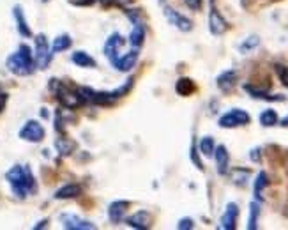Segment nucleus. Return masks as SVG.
Returning <instances> with one entry per match:
<instances>
[{
    "mask_svg": "<svg viewBox=\"0 0 288 230\" xmlns=\"http://www.w3.org/2000/svg\"><path fill=\"white\" fill-rule=\"evenodd\" d=\"M6 181L18 198H27L30 193L38 191V183L28 165H14L6 172Z\"/></svg>",
    "mask_w": 288,
    "mask_h": 230,
    "instance_id": "f257e3e1",
    "label": "nucleus"
},
{
    "mask_svg": "<svg viewBox=\"0 0 288 230\" xmlns=\"http://www.w3.org/2000/svg\"><path fill=\"white\" fill-rule=\"evenodd\" d=\"M6 66L13 75L16 76H28L36 69V59L32 55V50L28 44H20L18 50L13 55H9L6 61Z\"/></svg>",
    "mask_w": 288,
    "mask_h": 230,
    "instance_id": "f03ea898",
    "label": "nucleus"
},
{
    "mask_svg": "<svg viewBox=\"0 0 288 230\" xmlns=\"http://www.w3.org/2000/svg\"><path fill=\"white\" fill-rule=\"evenodd\" d=\"M50 89L55 92V96H57V99L60 101V105L66 106V108L75 110V108H78L80 105H83L82 99H80V96H78V92L73 91L71 87H68V85L62 83V81L50 80Z\"/></svg>",
    "mask_w": 288,
    "mask_h": 230,
    "instance_id": "7ed1b4c3",
    "label": "nucleus"
},
{
    "mask_svg": "<svg viewBox=\"0 0 288 230\" xmlns=\"http://www.w3.org/2000/svg\"><path fill=\"white\" fill-rule=\"evenodd\" d=\"M249 122H251V115L246 110L232 108L230 112L221 115L217 124L223 129H234V128H241V126H247Z\"/></svg>",
    "mask_w": 288,
    "mask_h": 230,
    "instance_id": "20e7f679",
    "label": "nucleus"
},
{
    "mask_svg": "<svg viewBox=\"0 0 288 230\" xmlns=\"http://www.w3.org/2000/svg\"><path fill=\"white\" fill-rule=\"evenodd\" d=\"M127 18L133 21V31L129 34V44L133 48H140L143 43H145V23H143L142 16H140L138 11L135 9H127Z\"/></svg>",
    "mask_w": 288,
    "mask_h": 230,
    "instance_id": "39448f33",
    "label": "nucleus"
},
{
    "mask_svg": "<svg viewBox=\"0 0 288 230\" xmlns=\"http://www.w3.org/2000/svg\"><path fill=\"white\" fill-rule=\"evenodd\" d=\"M36 43V50H34V59H36V68L39 69H46L48 64L51 61V48L48 44V39L44 34H38L34 39Z\"/></svg>",
    "mask_w": 288,
    "mask_h": 230,
    "instance_id": "423d86ee",
    "label": "nucleus"
},
{
    "mask_svg": "<svg viewBox=\"0 0 288 230\" xmlns=\"http://www.w3.org/2000/svg\"><path fill=\"white\" fill-rule=\"evenodd\" d=\"M20 138L25 140V142H32V143H39L44 140V136H46V131H44L43 124L39 121H27L23 124V128L20 129Z\"/></svg>",
    "mask_w": 288,
    "mask_h": 230,
    "instance_id": "0eeeda50",
    "label": "nucleus"
},
{
    "mask_svg": "<svg viewBox=\"0 0 288 230\" xmlns=\"http://www.w3.org/2000/svg\"><path fill=\"white\" fill-rule=\"evenodd\" d=\"M163 14H165L166 20H168V23L173 25L175 28H179L180 32H191L193 31V21H191L187 16H184V14H180L179 11H175L173 7L165 6Z\"/></svg>",
    "mask_w": 288,
    "mask_h": 230,
    "instance_id": "6e6552de",
    "label": "nucleus"
},
{
    "mask_svg": "<svg viewBox=\"0 0 288 230\" xmlns=\"http://www.w3.org/2000/svg\"><path fill=\"white\" fill-rule=\"evenodd\" d=\"M209 31L212 36H223L228 31V21L223 18V14L216 9L214 0H210V11H209Z\"/></svg>",
    "mask_w": 288,
    "mask_h": 230,
    "instance_id": "1a4fd4ad",
    "label": "nucleus"
},
{
    "mask_svg": "<svg viewBox=\"0 0 288 230\" xmlns=\"http://www.w3.org/2000/svg\"><path fill=\"white\" fill-rule=\"evenodd\" d=\"M239 220V206L235 202H228L225 207V213L219 220V228L223 230H235Z\"/></svg>",
    "mask_w": 288,
    "mask_h": 230,
    "instance_id": "9d476101",
    "label": "nucleus"
},
{
    "mask_svg": "<svg viewBox=\"0 0 288 230\" xmlns=\"http://www.w3.org/2000/svg\"><path fill=\"white\" fill-rule=\"evenodd\" d=\"M60 221H62V227L68 228V230H92L95 228V225L88 220H83V218L76 216V214H69L64 213L60 214Z\"/></svg>",
    "mask_w": 288,
    "mask_h": 230,
    "instance_id": "9b49d317",
    "label": "nucleus"
},
{
    "mask_svg": "<svg viewBox=\"0 0 288 230\" xmlns=\"http://www.w3.org/2000/svg\"><path fill=\"white\" fill-rule=\"evenodd\" d=\"M122 44H124V38L120 34H117V32H113V34L106 39L103 51H105V57L112 62V66L115 64V61L119 59V50H120Z\"/></svg>",
    "mask_w": 288,
    "mask_h": 230,
    "instance_id": "f8f14e48",
    "label": "nucleus"
},
{
    "mask_svg": "<svg viewBox=\"0 0 288 230\" xmlns=\"http://www.w3.org/2000/svg\"><path fill=\"white\" fill-rule=\"evenodd\" d=\"M237 81H239V73L235 69H227V71H223L216 78L217 89L221 92H225V94H230L235 89V85H237Z\"/></svg>",
    "mask_w": 288,
    "mask_h": 230,
    "instance_id": "ddd939ff",
    "label": "nucleus"
},
{
    "mask_svg": "<svg viewBox=\"0 0 288 230\" xmlns=\"http://www.w3.org/2000/svg\"><path fill=\"white\" fill-rule=\"evenodd\" d=\"M125 223H127L131 228L145 230L152 225V216H150L149 211H136L135 214H131V216L125 218Z\"/></svg>",
    "mask_w": 288,
    "mask_h": 230,
    "instance_id": "4468645a",
    "label": "nucleus"
},
{
    "mask_svg": "<svg viewBox=\"0 0 288 230\" xmlns=\"http://www.w3.org/2000/svg\"><path fill=\"white\" fill-rule=\"evenodd\" d=\"M214 159H216V170L219 176H227L230 170V154H228L227 146H216L214 151Z\"/></svg>",
    "mask_w": 288,
    "mask_h": 230,
    "instance_id": "2eb2a0df",
    "label": "nucleus"
},
{
    "mask_svg": "<svg viewBox=\"0 0 288 230\" xmlns=\"http://www.w3.org/2000/svg\"><path fill=\"white\" fill-rule=\"evenodd\" d=\"M138 55H140L138 48H133L131 51H127V53H124L122 57L117 59L115 64H113V68L120 73H129L136 66V62H138Z\"/></svg>",
    "mask_w": 288,
    "mask_h": 230,
    "instance_id": "dca6fc26",
    "label": "nucleus"
},
{
    "mask_svg": "<svg viewBox=\"0 0 288 230\" xmlns=\"http://www.w3.org/2000/svg\"><path fill=\"white\" fill-rule=\"evenodd\" d=\"M129 202L127 200H113L108 206V218L112 223L119 225L120 221L125 218V213H127Z\"/></svg>",
    "mask_w": 288,
    "mask_h": 230,
    "instance_id": "f3484780",
    "label": "nucleus"
},
{
    "mask_svg": "<svg viewBox=\"0 0 288 230\" xmlns=\"http://www.w3.org/2000/svg\"><path fill=\"white\" fill-rule=\"evenodd\" d=\"M244 91L251 96V98L264 99V101H285L286 99L283 94H269L267 91H264V89H260V87H254V85H251V83L244 85Z\"/></svg>",
    "mask_w": 288,
    "mask_h": 230,
    "instance_id": "a211bd4d",
    "label": "nucleus"
},
{
    "mask_svg": "<svg viewBox=\"0 0 288 230\" xmlns=\"http://www.w3.org/2000/svg\"><path fill=\"white\" fill-rule=\"evenodd\" d=\"M82 186L80 184H75V183H69V184H64L62 188H58L55 191V198L57 200H69V198H76V196L82 195Z\"/></svg>",
    "mask_w": 288,
    "mask_h": 230,
    "instance_id": "6ab92c4d",
    "label": "nucleus"
},
{
    "mask_svg": "<svg viewBox=\"0 0 288 230\" xmlns=\"http://www.w3.org/2000/svg\"><path fill=\"white\" fill-rule=\"evenodd\" d=\"M13 14H14V20H16V27H18L20 36H23V38H30L32 31H30V27H28V23H27V18H25L23 9H21L20 6H14Z\"/></svg>",
    "mask_w": 288,
    "mask_h": 230,
    "instance_id": "aec40b11",
    "label": "nucleus"
},
{
    "mask_svg": "<svg viewBox=\"0 0 288 230\" xmlns=\"http://www.w3.org/2000/svg\"><path fill=\"white\" fill-rule=\"evenodd\" d=\"M269 186V176L262 170V172H258L257 179H254L253 183V195H254V200H258V202H262L264 200V190Z\"/></svg>",
    "mask_w": 288,
    "mask_h": 230,
    "instance_id": "412c9836",
    "label": "nucleus"
},
{
    "mask_svg": "<svg viewBox=\"0 0 288 230\" xmlns=\"http://www.w3.org/2000/svg\"><path fill=\"white\" fill-rule=\"evenodd\" d=\"M197 91V85H195V81L191 80V78H179L175 83V92L179 96H184V98H187V96H191L193 92Z\"/></svg>",
    "mask_w": 288,
    "mask_h": 230,
    "instance_id": "4be33fe9",
    "label": "nucleus"
},
{
    "mask_svg": "<svg viewBox=\"0 0 288 230\" xmlns=\"http://www.w3.org/2000/svg\"><path fill=\"white\" fill-rule=\"evenodd\" d=\"M260 214H262L260 202H258V200H253V202L249 204V216H247V225H246L247 230H257L258 228Z\"/></svg>",
    "mask_w": 288,
    "mask_h": 230,
    "instance_id": "5701e85b",
    "label": "nucleus"
},
{
    "mask_svg": "<svg viewBox=\"0 0 288 230\" xmlns=\"http://www.w3.org/2000/svg\"><path fill=\"white\" fill-rule=\"evenodd\" d=\"M73 64H76L78 68H95V61L83 50H78L71 55Z\"/></svg>",
    "mask_w": 288,
    "mask_h": 230,
    "instance_id": "b1692460",
    "label": "nucleus"
},
{
    "mask_svg": "<svg viewBox=\"0 0 288 230\" xmlns=\"http://www.w3.org/2000/svg\"><path fill=\"white\" fill-rule=\"evenodd\" d=\"M55 147H57V151L60 156H69V154L75 153L76 143L73 142V140L66 138V136H60V138L55 140Z\"/></svg>",
    "mask_w": 288,
    "mask_h": 230,
    "instance_id": "393cba45",
    "label": "nucleus"
},
{
    "mask_svg": "<svg viewBox=\"0 0 288 230\" xmlns=\"http://www.w3.org/2000/svg\"><path fill=\"white\" fill-rule=\"evenodd\" d=\"M73 44V39L69 38L68 34H60L53 39V44H51V53H58V51H66L69 50Z\"/></svg>",
    "mask_w": 288,
    "mask_h": 230,
    "instance_id": "a878e982",
    "label": "nucleus"
},
{
    "mask_svg": "<svg viewBox=\"0 0 288 230\" xmlns=\"http://www.w3.org/2000/svg\"><path fill=\"white\" fill-rule=\"evenodd\" d=\"M258 121H260V124L264 126V128H272V126H276L279 122V117H278V112H276V110L267 108L260 113Z\"/></svg>",
    "mask_w": 288,
    "mask_h": 230,
    "instance_id": "bb28decb",
    "label": "nucleus"
},
{
    "mask_svg": "<svg viewBox=\"0 0 288 230\" xmlns=\"http://www.w3.org/2000/svg\"><path fill=\"white\" fill-rule=\"evenodd\" d=\"M198 151H200L202 156L205 158H212L214 156V151H216V142H214L212 136H204L198 143Z\"/></svg>",
    "mask_w": 288,
    "mask_h": 230,
    "instance_id": "cd10ccee",
    "label": "nucleus"
},
{
    "mask_svg": "<svg viewBox=\"0 0 288 230\" xmlns=\"http://www.w3.org/2000/svg\"><path fill=\"white\" fill-rule=\"evenodd\" d=\"M258 44H260V38H258V36H249V38H246L241 43L239 51H241L242 55H247L249 51H253L254 48H258Z\"/></svg>",
    "mask_w": 288,
    "mask_h": 230,
    "instance_id": "c85d7f7f",
    "label": "nucleus"
},
{
    "mask_svg": "<svg viewBox=\"0 0 288 230\" xmlns=\"http://www.w3.org/2000/svg\"><path fill=\"white\" fill-rule=\"evenodd\" d=\"M249 176H251V170L247 168H235L232 172V179L237 186H246V183L249 181Z\"/></svg>",
    "mask_w": 288,
    "mask_h": 230,
    "instance_id": "c756f323",
    "label": "nucleus"
},
{
    "mask_svg": "<svg viewBox=\"0 0 288 230\" xmlns=\"http://www.w3.org/2000/svg\"><path fill=\"white\" fill-rule=\"evenodd\" d=\"M133 81H135V78L131 76V78H127V80H125L124 85H120V87H117L115 91H112L113 98L120 99V98H124V96H127L129 92H131V89H133Z\"/></svg>",
    "mask_w": 288,
    "mask_h": 230,
    "instance_id": "7c9ffc66",
    "label": "nucleus"
},
{
    "mask_svg": "<svg viewBox=\"0 0 288 230\" xmlns=\"http://www.w3.org/2000/svg\"><path fill=\"white\" fill-rule=\"evenodd\" d=\"M189 158H191V161L195 163V166H197L200 172H204V163H202V159H200V154H198V147H197V142H191V151H189Z\"/></svg>",
    "mask_w": 288,
    "mask_h": 230,
    "instance_id": "2f4dec72",
    "label": "nucleus"
},
{
    "mask_svg": "<svg viewBox=\"0 0 288 230\" xmlns=\"http://www.w3.org/2000/svg\"><path fill=\"white\" fill-rule=\"evenodd\" d=\"M274 71L276 75H278V78L281 80V83L285 85V87H288V68L285 64H274Z\"/></svg>",
    "mask_w": 288,
    "mask_h": 230,
    "instance_id": "473e14b6",
    "label": "nucleus"
},
{
    "mask_svg": "<svg viewBox=\"0 0 288 230\" xmlns=\"http://www.w3.org/2000/svg\"><path fill=\"white\" fill-rule=\"evenodd\" d=\"M179 230H193L195 228V220L193 218H180L179 223H177Z\"/></svg>",
    "mask_w": 288,
    "mask_h": 230,
    "instance_id": "72a5a7b5",
    "label": "nucleus"
},
{
    "mask_svg": "<svg viewBox=\"0 0 288 230\" xmlns=\"http://www.w3.org/2000/svg\"><path fill=\"white\" fill-rule=\"evenodd\" d=\"M184 4H186L191 11H200L202 6H204V0H184Z\"/></svg>",
    "mask_w": 288,
    "mask_h": 230,
    "instance_id": "f704fd0d",
    "label": "nucleus"
},
{
    "mask_svg": "<svg viewBox=\"0 0 288 230\" xmlns=\"http://www.w3.org/2000/svg\"><path fill=\"white\" fill-rule=\"evenodd\" d=\"M260 153H262L260 147H257V149H251V153H249V159H251V161L260 163Z\"/></svg>",
    "mask_w": 288,
    "mask_h": 230,
    "instance_id": "c9c22d12",
    "label": "nucleus"
},
{
    "mask_svg": "<svg viewBox=\"0 0 288 230\" xmlns=\"http://www.w3.org/2000/svg\"><path fill=\"white\" fill-rule=\"evenodd\" d=\"M6 101H7V94H4V92H0V112L4 110V106H6Z\"/></svg>",
    "mask_w": 288,
    "mask_h": 230,
    "instance_id": "e433bc0d",
    "label": "nucleus"
},
{
    "mask_svg": "<svg viewBox=\"0 0 288 230\" xmlns=\"http://www.w3.org/2000/svg\"><path fill=\"white\" fill-rule=\"evenodd\" d=\"M133 2H135V0H115V4H119V6H122V7L131 6Z\"/></svg>",
    "mask_w": 288,
    "mask_h": 230,
    "instance_id": "4c0bfd02",
    "label": "nucleus"
},
{
    "mask_svg": "<svg viewBox=\"0 0 288 230\" xmlns=\"http://www.w3.org/2000/svg\"><path fill=\"white\" fill-rule=\"evenodd\" d=\"M46 225H48V220H41L38 225H34V228H36V230H38V228H44Z\"/></svg>",
    "mask_w": 288,
    "mask_h": 230,
    "instance_id": "58836bf2",
    "label": "nucleus"
},
{
    "mask_svg": "<svg viewBox=\"0 0 288 230\" xmlns=\"http://www.w3.org/2000/svg\"><path fill=\"white\" fill-rule=\"evenodd\" d=\"M278 124L281 126V128H288V115H286V117H283L281 121L278 122Z\"/></svg>",
    "mask_w": 288,
    "mask_h": 230,
    "instance_id": "ea45409f",
    "label": "nucleus"
},
{
    "mask_svg": "<svg viewBox=\"0 0 288 230\" xmlns=\"http://www.w3.org/2000/svg\"><path fill=\"white\" fill-rule=\"evenodd\" d=\"M99 2H101L103 6H113V4H115V0H99Z\"/></svg>",
    "mask_w": 288,
    "mask_h": 230,
    "instance_id": "a19ab883",
    "label": "nucleus"
},
{
    "mask_svg": "<svg viewBox=\"0 0 288 230\" xmlns=\"http://www.w3.org/2000/svg\"><path fill=\"white\" fill-rule=\"evenodd\" d=\"M43 2H48V0H43Z\"/></svg>",
    "mask_w": 288,
    "mask_h": 230,
    "instance_id": "79ce46f5",
    "label": "nucleus"
}]
</instances>
